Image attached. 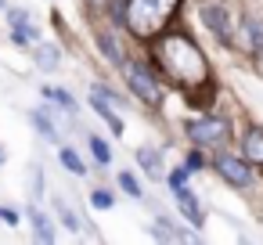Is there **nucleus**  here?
<instances>
[{
	"instance_id": "obj_1",
	"label": "nucleus",
	"mask_w": 263,
	"mask_h": 245,
	"mask_svg": "<svg viewBox=\"0 0 263 245\" xmlns=\"http://www.w3.org/2000/svg\"><path fill=\"white\" fill-rule=\"evenodd\" d=\"M159 62L162 69L180 83V87H205L209 80V65L202 58V51L187 40V36H170L159 44Z\"/></svg>"
},
{
	"instance_id": "obj_2",
	"label": "nucleus",
	"mask_w": 263,
	"mask_h": 245,
	"mask_svg": "<svg viewBox=\"0 0 263 245\" xmlns=\"http://www.w3.org/2000/svg\"><path fill=\"white\" fill-rule=\"evenodd\" d=\"M177 0H126V26L137 36H155L173 15Z\"/></svg>"
},
{
	"instance_id": "obj_3",
	"label": "nucleus",
	"mask_w": 263,
	"mask_h": 245,
	"mask_svg": "<svg viewBox=\"0 0 263 245\" xmlns=\"http://www.w3.org/2000/svg\"><path fill=\"white\" fill-rule=\"evenodd\" d=\"M184 130H187V137H191L195 144H202V148H220V144L231 137V126H227L223 119H213V116H209V119H191Z\"/></svg>"
},
{
	"instance_id": "obj_4",
	"label": "nucleus",
	"mask_w": 263,
	"mask_h": 245,
	"mask_svg": "<svg viewBox=\"0 0 263 245\" xmlns=\"http://www.w3.org/2000/svg\"><path fill=\"white\" fill-rule=\"evenodd\" d=\"M126 83H130V90H134L144 105H159V101H162V90H159V83H155V76H152L148 69L126 65Z\"/></svg>"
},
{
	"instance_id": "obj_5",
	"label": "nucleus",
	"mask_w": 263,
	"mask_h": 245,
	"mask_svg": "<svg viewBox=\"0 0 263 245\" xmlns=\"http://www.w3.org/2000/svg\"><path fill=\"white\" fill-rule=\"evenodd\" d=\"M202 22L209 26V33L223 44V47H234V33H231V18H227V11L220 8V4H205L202 8Z\"/></svg>"
},
{
	"instance_id": "obj_6",
	"label": "nucleus",
	"mask_w": 263,
	"mask_h": 245,
	"mask_svg": "<svg viewBox=\"0 0 263 245\" xmlns=\"http://www.w3.org/2000/svg\"><path fill=\"white\" fill-rule=\"evenodd\" d=\"M213 166H216V173H220L223 180H231L234 187H245V184L252 180L249 166H241V162H238V159H231V155H216V159H213Z\"/></svg>"
},
{
	"instance_id": "obj_7",
	"label": "nucleus",
	"mask_w": 263,
	"mask_h": 245,
	"mask_svg": "<svg viewBox=\"0 0 263 245\" xmlns=\"http://www.w3.org/2000/svg\"><path fill=\"white\" fill-rule=\"evenodd\" d=\"M8 22H11L15 44H33V40L40 36L36 26H29V11H22V8H11V11H8Z\"/></svg>"
},
{
	"instance_id": "obj_8",
	"label": "nucleus",
	"mask_w": 263,
	"mask_h": 245,
	"mask_svg": "<svg viewBox=\"0 0 263 245\" xmlns=\"http://www.w3.org/2000/svg\"><path fill=\"white\" fill-rule=\"evenodd\" d=\"M173 195H177V205H180V213L187 216V223H191V227H202L205 213H202V205L195 202V191H187V184H180V187H173Z\"/></svg>"
},
{
	"instance_id": "obj_9",
	"label": "nucleus",
	"mask_w": 263,
	"mask_h": 245,
	"mask_svg": "<svg viewBox=\"0 0 263 245\" xmlns=\"http://www.w3.org/2000/svg\"><path fill=\"white\" fill-rule=\"evenodd\" d=\"M90 105H94V112H98V116L112 126V134H123V119L116 116V108H112L116 101H112V98H105L101 90H90Z\"/></svg>"
},
{
	"instance_id": "obj_10",
	"label": "nucleus",
	"mask_w": 263,
	"mask_h": 245,
	"mask_svg": "<svg viewBox=\"0 0 263 245\" xmlns=\"http://www.w3.org/2000/svg\"><path fill=\"white\" fill-rule=\"evenodd\" d=\"M152 238H159V241H187L191 234H187V231H177V227H170V220H155V227H152Z\"/></svg>"
},
{
	"instance_id": "obj_11",
	"label": "nucleus",
	"mask_w": 263,
	"mask_h": 245,
	"mask_svg": "<svg viewBox=\"0 0 263 245\" xmlns=\"http://www.w3.org/2000/svg\"><path fill=\"white\" fill-rule=\"evenodd\" d=\"M29 220H33V231H36V238H40V241H54V227H51V220H47L36 205L29 209Z\"/></svg>"
},
{
	"instance_id": "obj_12",
	"label": "nucleus",
	"mask_w": 263,
	"mask_h": 245,
	"mask_svg": "<svg viewBox=\"0 0 263 245\" xmlns=\"http://www.w3.org/2000/svg\"><path fill=\"white\" fill-rule=\"evenodd\" d=\"M245 159L249 162H263V130H249L245 134Z\"/></svg>"
},
{
	"instance_id": "obj_13",
	"label": "nucleus",
	"mask_w": 263,
	"mask_h": 245,
	"mask_svg": "<svg viewBox=\"0 0 263 245\" xmlns=\"http://www.w3.org/2000/svg\"><path fill=\"white\" fill-rule=\"evenodd\" d=\"M137 162L144 166V173H152V177H159L162 173V155L155 152V148H141L137 152Z\"/></svg>"
},
{
	"instance_id": "obj_14",
	"label": "nucleus",
	"mask_w": 263,
	"mask_h": 245,
	"mask_svg": "<svg viewBox=\"0 0 263 245\" xmlns=\"http://www.w3.org/2000/svg\"><path fill=\"white\" fill-rule=\"evenodd\" d=\"M29 119H33V126H36V130H40V134H44L47 141H58V126H54V123L47 119V112H44V108H36V112H33Z\"/></svg>"
},
{
	"instance_id": "obj_15",
	"label": "nucleus",
	"mask_w": 263,
	"mask_h": 245,
	"mask_svg": "<svg viewBox=\"0 0 263 245\" xmlns=\"http://www.w3.org/2000/svg\"><path fill=\"white\" fill-rule=\"evenodd\" d=\"M98 44H101V54H105L112 65H123V54H119V47H116V40H112L108 33H98Z\"/></svg>"
},
{
	"instance_id": "obj_16",
	"label": "nucleus",
	"mask_w": 263,
	"mask_h": 245,
	"mask_svg": "<svg viewBox=\"0 0 263 245\" xmlns=\"http://www.w3.org/2000/svg\"><path fill=\"white\" fill-rule=\"evenodd\" d=\"M58 58H62V54H58V47H51V44L36 47V65H40V69H54V65H58Z\"/></svg>"
},
{
	"instance_id": "obj_17",
	"label": "nucleus",
	"mask_w": 263,
	"mask_h": 245,
	"mask_svg": "<svg viewBox=\"0 0 263 245\" xmlns=\"http://www.w3.org/2000/svg\"><path fill=\"white\" fill-rule=\"evenodd\" d=\"M62 166L69 169V173H76V177H83L87 173V166H83V159L72 152V148H62Z\"/></svg>"
},
{
	"instance_id": "obj_18",
	"label": "nucleus",
	"mask_w": 263,
	"mask_h": 245,
	"mask_svg": "<svg viewBox=\"0 0 263 245\" xmlns=\"http://www.w3.org/2000/svg\"><path fill=\"white\" fill-rule=\"evenodd\" d=\"M44 98L58 101L65 112H76V101H72V94H65V90H58V87H44Z\"/></svg>"
},
{
	"instance_id": "obj_19",
	"label": "nucleus",
	"mask_w": 263,
	"mask_h": 245,
	"mask_svg": "<svg viewBox=\"0 0 263 245\" xmlns=\"http://www.w3.org/2000/svg\"><path fill=\"white\" fill-rule=\"evenodd\" d=\"M54 209H58V216L65 220V227H69V231H83V220H80V216H76V213H72V209H69L62 198L54 202Z\"/></svg>"
},
{
	"instance_id": "obj_20",
	"label": "nucleus",
	"mask_w": 263,
	"mask_h": 245,
	"mask_svg": "<svg viewBox=\"0 0 263 245\" xmlns=\"http://www.w3.org/2000/svg\"><path fill=\"white\" fill-rule=\"evenodd\" d=\"M90 152H94V159H98L101 166H108V162H112V152H108V144H105L101 137H90Z\"/></svg>"
},
{
	"instance_id": "obj_21",
	"label": "nucleus",
	"mask_w": 263,
	"mask_h": 245,
	"mask_svg": "<svg viewBox=\"0 0 263 245\" xmlns=\"http://www.w3.org/2000/svg\"><path fill=\"white\" fill-rule=\"evenodd\" d=\"M119 187H123L126 195L141 198V184H137V177H134V173H119Z\"/></svg>"
},
{
	"instance_id": "obj_22",
	"label": "nucleus",
	"mask_w": 263,
	"mask_h": 245,
	"mask_svg": "<svg viewBox=\"0 0 263 245\" xmlns=\"http://www.w3.org/2000/svg\"><path fill=\"white\" fill-rule=\"evenodd\" d=\"M112 202H116V198H112L108 191H94V195H90V205H94V209H112Z\"/></svg>"
},
{
	"instance_id": "obj_23",
	"label": "nucleus",
	"mask_w": 263,
	"mask_h": 245,
	"mask_svg": "<svg viewBox=\"0 0 263 245\" xmlns=\"http://www.w3.org/2000/svg\"><path fill=\"white\" fill-rule=\"evenodd\" d=\"M245 29H249V36H252L256 51H263V26H259V22H245Z\"/></svg>"
},
{
	"instance_id": "obj_24",
	"label": "nucleus",
	"mask_w": 263,
	"mask_h": 245,
	"mask_svg": "<svg viewBox=\"0 0 263 245\" xmlns=\"http://www.w3.org/2000/svg\"><path fill=\"white\" fill-rule=\"evenodd\" d=\"M195 169H202V155H198V152L187 155V173H195Z\"/></svg>"
},
{
	"instance_id": "obj_25",
	"label": "nucleus",
	"mask_w": 263,
	"mask_h": 245,
	"mask_svg": "<svg viewBox=\"0 0 263 245\" xmlns=\"http://www.w3.org/2000/svg\"><path fill=\"white\" fill-rule=\"evenodd\" d=\"M184 180H187V169H173V173H170V184H173V187H180Z\"/></svg>"
},
{
	"instance_id": "obj_26",
	"label": "nucleus",
	"mask_w": 263,
	"mask_h": 245,
	"mask_svg": "<svg viewBox=\"0 0 263 245\" xmlns=\"http://www.w3.org/2000/svg\"><path fill=\"white\" fill-rule=\"evenodd\" d=\"M0 166H4V148H0Z\"/></svg>"
},
{
	"instance_id": "obj_27",
	"label": "nucleus",
	"mask_w": 263,
	"mask_h": 245,
	"mask_svg": "<svg viewBox=\"0 0 263 245\" xmlns=\"http://www.w3.org/2000/svg\"><path fill=\"white\" fill-rule=\"evenodd\" d=\"M0 8H4V0H0Z\"/></svg>"
}]
</instances>
